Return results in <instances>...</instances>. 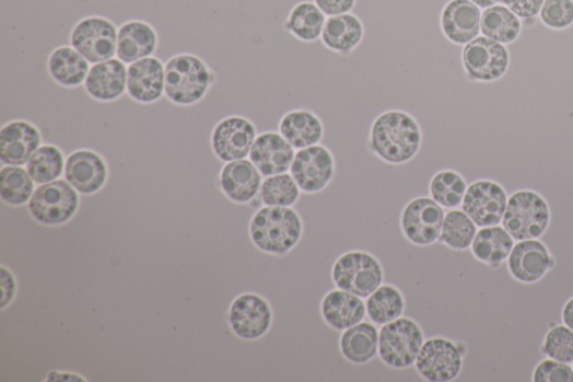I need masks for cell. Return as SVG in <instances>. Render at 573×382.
<instances>
[{
    "label": "cell",
    "instance_id": "6da1fadb",
    "mask_svg": "<svg viewBox=\"0 0 573 382\" xmlns=\"http://www.w3.org/2000/svg\"><path fill=\"white\" fill-rule=\"evenodd\" d=\"M421 146L422 131L418 120L407 112L391 109L373 120L366 153L382 162L402 165L418 155Z\"/></svg>",
    "mask_w": 573,
    "mask_h": 382
},
{
    "label": "cell",
    "instance_id": "7a4b0ae2",
    "mask_svg": "<svg viewBox=\"0 0 573 382\" xmlns=\"http://www.w3.org/2000/svg\"><path fill=\"white\" fill-rule=\"evenodd\" d=\"M303 220L294 208L265 207L258 210L250 222L254 245L270 256H283L301 242Z\"/></svg>",
    "mask_w": 573,
    "mask_h": 382
},
{
    "label": "cell",
    "instance_id": "3957f363",
    "mask_svg": "<svg viewBox=\"0 0 573 382\" xmlns=\"http://www.w3.org/2000/svg\"><path fill=\"white\" fill-rule=\"evenodd\" d=\"M215 82V74L192 55H179L165 66V94L179 106L199 103Z\"/></svg>",
    "mask_w": 573,
    "mask_h": 382
},
{
    "label": "cell",
    "instance_id": "277c9868",
    "mask_svg": "<svg viewBox=\"0 0 573 382\" xmlns=\"http://www.w3.org/2000/svg\"><path fill=\"white\" fill-rule=\"evenodd\" d=\"M336 288L361 299L371 297L385 281L384 267L372 254L352 251L342 255L331 268Z\"/></svg>",
    "mask_w": 573,
    "mask_h": 382
},
{
    "label": "cell",
    "instance_id": "5b68a950",
    "mask_svg": "<svg viewBox=\"0 0 573 382\" xmlns=\"http://www.w3.org/2000/svg\"><path fill=\"white\" fill-rule=\"evenodd\" d=\"M425 342L420 325L410 317H399L382 325L378 334V356L394 369H408L416 363Z\"/></svg>",
    "mask_w": 573,
    "mask_h": 382
},
{
    "label": "cell",
    "instance_id": "8992f818",
    "mask_svg": "<svg viewBox=\"0 0 573 382\" xmlns=\"http://www.w3.org/2000/svg\"><path fill=\"white\" fill-rule=\"evenodd\" d=\"M550 222L547 202L531 190L514 194L506 206L503 217L504 229L515 241H531L540 236Z\"/></svg>",
    "mask_w": 573,
    "mask_h": 382
},
{
    "label": "cell",
    "instance_id": "52a82bcc",
    "mask_svg": "<svg viewBox=\"0 0 573 382\" xmlns=\"http://www.w3.org/2000/svg\"><path fill=\"white\" fill-rule=\"evenodd\" d=\"M117 40L116 25L103 16H87L79 21L70 35L72 47L93 65L114 59Z\"/></svg>",
    "mask_w": 573,
    "mask_h": 382
},
{
    "label": "cell",
    "instance_id": "ba28073f",
    "mask_svg": "<svg viewBox=\"0 0 573 382\" xmlns=\"http://www.w3.org/2000/svg\"><path fill=\"white\" fill-rule=\"evenodd\" d=\"M444 209L432 197H419L404 209L400 225L407 242L418 247L433 246L440 241Z\"/></svg>",
    "mask_w": 573,
    "mask_h": 382
},
{
    "label": "cell",
    "instance_id": "9c48e42d",
    "mask_svg": "<svg viewBox=\"0 0 573 382\" xmlns=\"http://www.w3.org/2000/svg\"><path fill=\"white\" fill-rule=\"evenodd\" d=\"M79 197L74 187L63 180L40 184L30 200L33 217L47 225L62 224L77 212Z\"/></svg>",
    "mask_w": 573,
    "mask_h": 382
},
{
    "label": "cell",
    "instance_id": "30bf717a",
    "mask_svg": "<svg viewBox=\"0 0 573 382\" xmlns=\"http://www.w3.org/2000/svg\"><path fill=\"white\" fill-rule=\"evenodd\" d=\"M461 60L470 79L492 82L506 73L510 55L504 44L483 35L477 36L465 45Z\"/></svg>",
    "mask_w": 573,
    "mask_h": 382
},
{
    "label": "cell",
    "instance_id": "8fae6325",
    "mask_svg": "<svg viewBox=\"0 0 573 382\" xmlns=\"http://www.w3.org/2000/svg\"><path fill=\"white\" fill-rule=\"evenodd\" d=\"M272 324L271 304L260 294H243L231 305V328L235 336L243 340L255 342L266 337Z\"/></svg>",
    "mask_w": 573,
    "mask_h": 382
},
{
    "label": "cell",
    "instance_id": "7c38bea8",
    "mask_svg": "<svg viewBox=\"0 0 573 382\" xmlns=\"http://www.w3.org/2000/svg\"><path fill=\"white\" fill-rule=\"evenodd\" d=\"M414 364L424 380L447 382L460 373L463 355L459 348L447 338H429L425 339Z\"/></svg>",
    "mask_w": 573,
    "mask_h": 382
},
{
    "label": "cell",
    "instance_id": "4fadbf2b",
    "mask_svg": "<svg viewBox=\"0 0 573 382\" xmlns=\"http://www.w3.org/2000/svg\"><path fill=\"white\" fill-rule=\"evenodd\" d=\"M336 159L324 146L300 150L295 154L291 174L303 194L321 193L336 176Z\"/></svg>",
    "mask_w": 573,
    "mask_h": 382
},
{
    "label": "cell",
    "instance_id": "5bb4252c",
    "mask_svg": "<svg viewBox=\"0 0 573 382\" xmlns=\"http://www.w3.org/2000/svg\"><path fill=\"white\" fill-rule=\"evenodd\" d=\"M463 211L475 222L486 228L499 224L505 213V190L495 182L477 181L469 185L463 200Z\"/></svg>",
    "mask_w": 573,
    "mask_h": 382
},
{
    "label": "cell",
    "instance_id": "9a60e30c",
    "mask_svg": "<svg viewBox=\"0 0 573 382\" xmlns=\"http://www.w3.org/2000/svg\"><path fill=\"white\" fill-rule=\"evenodd\" d=\"M257 138L256 126L247 118L232 116L223 119L212 135V147L222 162L245 160Z\"/></svg>",
    "mask_w": 573,
    "mask_h": 382
},
{
    "label": "cell",
    "instance_id": "2e32d148",
    "mask_svg": "<svg viewBox=\"0 0 573 382\" xmlns=\"http://www.w3.org/2000/svg\"><path fill=\"white\" fill-rule=\"evenodd\" d=\"M295 154V149L280 134L265 131L256 138L249 158L261 175L269 177L289 172Z\"/></svg>",
    "mask_w": 573,
    "mask_h": 382
},
{
    "label": "cell",
    "instance_id": "e0dca14e",
    "mask_svg": "<svg viewBox=\"0 0 573 382\" xmlns=\"http://www.w3.org/2000/svg\"><path fill=\"white\" fill-rule=\"evenodd\" d=\"M127 74V92L140 104H153L165 92V67L157 58L149 57L131 63Z\"/></svg>",
    "mask_w": 573,
    "mask_h": 382
},
{
    "label": "cell",
    "instance_id": "ac0fdd59",
    "mask_svg": "<svg viewBox=\"0 0 573 382\" xmlns=\"http://www.w3.org/2000/svg\"><path fill=\"white\" fill-rule=\"evenodd\" d=\"M482 12L470 0H449L441 14V28L445 37L466 45L481 33Z\"/></svg>",
    "mask_w": 573,
    "mask_h": 382
},
{
    "label": "cell",
    "instance_id": "d6986e66",
    "mask_svg": "<svg viewBox=\"0 0 573 382\" xmlns=\"http://www.w3.org/2000/svg\"><path fill=\"white\" fill-rule=\"evenodd\" d=\"M40 134L27 121H12L0 131V160L5 165L22 166L39 149Z\"/></svg>",
    "mask_w": 573,
    "mask_h": 382
},
{
    "label": "cell",
    "instance_id": "ffe728a7",
    "mask_svg": "<svg viewBox=\"0 0 573 382\" xmlns=\"http://www.w3.org/2000/svg\"><path fill=\"white\" fill-rule=\"evenodd\" d=\"M221 187L233 202L246 205L260 195L262 175L252 161L229 162L221 172Z\"/></svg>",
    "mask_w": 573,
    "mask_h": 382
},
{
    "label": "cell",
    "instance_id": "44dd1931",
    "mask_svg": "<svg viewBox=\"0 0 573 382\" xmlns=\"http://www.w3.org/2000/svg\"><path fill=\"white\" fill-rule=\"evenodd\" d=\"M159 46V34L148 22L133 20L118 30L117 56L124 63H133L153 56Z\"/></svg>",
    "mask_w": 573,
    "mask_h": 382
},
{
    "label": "cell",
    "instance_id": "7402d4cb",
    "mask_svg": "<svg viewBox=\"0 0 573 382\" xmlns=\"http://www.w3.org/2000/svg\"><path fill=\"white\" fill-rule=\"evenodd\" d=\"M65 172L67 181L83 195L98 193L108 177L105 161L91 151H78L70 155Z\"/></svg>",
    "mask_w": 573,
    "mask_h": 382
},
{
    "label": "cell",
    "instance_id": "603a6c76",
    "mask_svg": "<svg viewBox=\"0 0 573 382\" xmlns=\"http://www.w3.org/2000/svg\"><path fill=\"white\" fill-rule=\"evenodd\" d=\"M320 316L334 331H346L363 322L366 304L363 299L343 290H331L320 303Z\"/></svg>",
    "mask_w": 573,
    "mask_h": 382
},
{
    "label": "cell",
    "instance_id": "cb8c5ba5",
    "mask_svg": "<svg viewBox=\"0 0 573 382\" xmlns=\"http://www.w3.org/2000/svg\"><path fill=\"white\" fill-rule=\"evenodd\" d=\"M127 74L126 66L119 59L94 65L86 77L85 90L95 101H117L127 89Z\"/></svg>",
    "mask_w": 573,
    "mask_h": 382
},
{
    "label": "cell",
    "instance_id": "d4e9b609",
    "mask_svg": "<svg viewBox=\"0 0 573 382\" xmlns=\"http://www.w3.org/2000/svg\"><path fill=\"white\" fill-rule=\"evenodd\" d=\"M365 37L363 21L353 13L327 18L320 39L328 50L348 57Z\"/></svg>",
    "mask_w": 573,
    "mask_h": 382
},
{
    "label": "cell",
    "instance_id": "484cf974",
    "mask_svg": "<svg viewBox=\"0 0 573 382\" xmlns=\"http://www.w3.org/2000/svg\"><path fill=\"white\" fill-rule=\"evenodd\" d=\"M278 129L279 134L299 151L318 146L325 132L320 118L307 109L285 113L280 119Z\"/></svg>",
    "mask_w": 573,
    "mask_h": 382
},
{
    "label": "cell",
    "instance_id": "4316f807",
    "mask_svg": "<svg viewBox=\"0 0 573 382\" xmlns=\"http://www.w3.org/2000/svg\"><path fill=\"white\" fill-rule=\"evenodd\" d=\"M552 266L547 248L536 241H524L511 252L508 268L519 281L535 282Z\"/></svg>",
    "mask_w": 573,
    "mask_h": 382
},
{
    "label": "cell",
    "instance_id": "83f0119b",
    "mask_svg": "<svg viewBox=\"0 0 573 382\" xmlns=\"http://www.w3.org/2000/svg\"><path fill=\"white\" fill-rule=\"evenodd\" d=\"M377 328L369 322H361L343 331L340 349L343 357L355 364L373 360L378 352Z\"/></svg>",
    "mask_w": 573,
    "mask_h": 382
},
{
    "label": "cell",
    "instance_id": "f1b7e54d",
    "mask_svg": "<svg viewBox=\"0 0 573 382\" xmlns=\"http://www.w3.org/2000/svg\"><path fill=\"white\" fill-rule=\"evenodd\" d=\"M326 20L315 3L304 0L292 9L282 27L297 39L313 43L320 38Z\"/></svg>",
    "mask_w": 573,
    "mask_h": 382
},
{
    "label": "cell",
    "instance_id": "f546056e",
    "mask_svg": "<svg viewBox=\"0 0 573 382\" xmlns=\"http://www.w3.org/2000/svg\"><path fill=\"white\" fill-rule=\"evenodd\" d=\"M89 61L74 47L61 46L49 59L51 77L63 86H78L85 82L90 71Z\"/></svg>",
    "mask_w": 573,
    "mask_h": 382
},
{
    "label": "cell",
    "instance_id": "4dcf8cb0",
    "mask_svg": "<svg viewBox=\"0 0 573 382\" xmlns=\"http://www.w3.org/2000/svg\"><path fill=\"white\" fill-rule=\"evenodd\" d=\"M366 315L376 325L394 322L405 314L406 301L402 292L393 283H382L366 299Z\"/></svg>",
    "mask_w": 573,
    "mask_h": 382
},
{
    "label": "cell",
    "instance_id": "1f68e13d",
    "mask_svg": "<svg viewBox=\"0 0 573 382\" xmlns=\"http://www.w3.org/2000/svg\"><path fill=\"white\" fill-rule=\"evenodd\" d=\"M513 248L511 234L500 228H484L476 233L471 244L472 255L488 264L501 263L508 257Z\"/></svg>",
    "mask_w": 573,
    "mask_h": 382
},
{
    "label": "cell",
    "instance_id": "d6a6232c",
    "mask_svg": "<svg viewBox=\"0 0 573 382\" xmlns=\"http://www.w3.org/2000/svg\"><path fill=\"white\" fill-rule=\"evenodd\" d=\"M522 31L521 19L510 9L496 4L482 13L481 32L501 44L515 42Z\"/></svg>",
    "mask_w": 573,
    "mask_h": 382
},
{
    "label": "cell",
    "instance_id": "836d02e7",
    "mask_svg": "<svg viewBox=\"0 0 573 382\" xmlns=\"http://www.w3.org/2000/svg\"><path fill=\"white\" fill-rule=\"evenodd\" d=\"M301 196L299 184L289 173L267 177L260 188L261 204L266 207L293 208Z\"/></svg>",
    "mask_w": 573,
    "mask_h": 382
},
{
    "label": "cell",
    "instance_id": "e575fe53",
    "mask_svg": "<svg viewBox=\"0 0 573 382\" xmlns=\"http://www.w3.org/2000/svg\"><path fill=\"white\" fill-rule=\"evenodd\" d=\"M467 184L465 178L453 170L437 172L430 181L429 196L446 209H454L463 204Z\"/></svg>",
    "mask_w": 573,
    "mask_h": 382
},
{
    "label": "cell",
    "instance_id": "d590c367",
    "mask_svg": "<svg viewBox=\"0 0 573 382\" xmlns=\"http://www.w3.org/2000/svg\"><path fill=\"white\" fill-rule=\"evenodd\" d=\"M34 195V181L21 166L8 165L0 173V196L4 202L22 206Z\"/></svg>",
    "mask_w": 573,
    "mask_h": 382
},
{
    "label": "cell",
    "instance_id": "8d00e7d4",
    "mask_svg": "<svg viewBox=\"0 0 573 382\" xmlns=\"http://www.w3.org/2000/svg\"><path fill=\"white\" fill-rule=\"evenodd\" d=\"M476 233L475 222L464 211L453 210L445 215L440 241L453 251H466Z\"/></svg>",
    "mask_w": 573,
    "mask_h": 382
},
{
    "label": "cell",
    "instance_id": "74e56055",
    "mask_svg": "<svg viewBox=\"0 0 573 382\" xmlns=\"http://www.w3.org/2000/svg\"><path fill=\"white\" fill-rule=\"evenodd\" d=\"M62 152L52 146L39 148L27 162V172L36 184L57 181L63 173Z\"/></svg>",
    "mask_w": 573,
    "mask_h": 382
},
{
    "label": "cell",
    "instance_id": "f35d334b",
    "mask_svg": "<svg viewBox=\"0 0 573 382\" xmlns=\"http://www.w3.org/2000/svg\"><path fill=\"white\" fill-rule=\"evenodd\" d=\"M539 16L550 30H566L573 25V0H545Z\"/></svg>",
    "mask_w": 573,
    "mask_h": 382
},
{
    "label": "cell",
    "instance_id": "ab89813d",
    "mask_svg": "<svg viewBox=\"0 0 573 382\" xmlns=\"http://www.w3.org/2000/svg\"><path fill=\"white\" fill-rule=\"evenodd\" d=\"M545 352L556 361L573 362V331L564 326L552 328L546 339Z\"/></svg>",
    "mask_w": 573,
    "mask_h": 382
},
{
    "label": "cell",
    "instance_id": "60d3db41",
    "mask_svg": "<svg viewBox=\"0 0 573 382\" xmlns=\"http://www.w3.org/2000/svg\"><path fill=\"white\" fill-rule=\"evenodd\" d=\"M536 382H573V371L559 361H545L535 372Z\"/></svg>",
    "mask_w": 573,
    "mask_h": 382
},
{
    "label": "cell",
    "instance_id": "b9f144b4",
    "mask_svg": "<svg viewBox=\"0 0 573 382\" xmlns=\"http://www.w3.org/2000/svg\"><path fill=\"white\" fill-rule=\"evenodd\" d=\"M521 20H529L540 14L545 0H499Z\"/></svg>",
    "mask_w": 573,
    "mask_h": 382
},
{
    "label": "cell",
    "instance_id": "7bdbcfd3",
    "mask_svg": "<svg viewBox=\"0 0 573 382\" xmlns=\"http://www.w3.org/2000/svg\"><path fill=\"white\" fill-rule=\"evenodd\" d=\"M314 3L327 18H330L352 13L358 0H314Z\"/></svg>",
    "mask_w": 573,
    "mask_h": 382
},
{
    "label": "cell",
    "instance_id": "ee69618b",
    "mask_svg": "<svg viewBox=\"0 0 573 382\" xmlns=\"http://www.w3.org/2000/svg\"><path fill=\"white\" fill-rule=\"evenodd\" d=\"M15 292L16 282L13 274L2 267V303H0V308L5 309L13 301Z\"/></svg>",
    "mask_w": 573,
    "mask_h": 382
},
{
    "label": "cell",
    "instance_id": "f6af8a7d",
    "mask_svg": "<svg viewBox=\"0 0 573 382\" xmlns=\"http://www.w3.org/2000/svg\"><path fill=\"white\" fill-rule=\"evenodd\" d=\"M562 319H563V322L565 323V325L571 329L573 331V299L570 300L564 310H563V314H562Z\"/></svg>",
    "mask_w": 573,
    "mask_h": 382
},
{
    "label": "cell",
    "instance_id": "bcb514c9",
    "mask_svg": "<svg viewBox=\"0 0 573 382\" xmlns=\"http://www.w3.org/2000/svg\"><path fill=\"white\" fill-rule=\"evenodd\" d=\"M470 2L483 10L500 4L499 0H470Z\"/></svg>",
    "mask_w": 573,
    "mask_h": 382
}]
</instances>
